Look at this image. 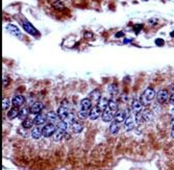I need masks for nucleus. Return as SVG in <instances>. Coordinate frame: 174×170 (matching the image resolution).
Masks as SVG:
<instances>
[{"mask_svg": "<svg viewBox=\"0 0 174 170\" xmlns=\"http://www.w3.org/2000/svg\"><path fill=\"white\" fill-rule=\"evenodd\" d=\"M155 96L157 95H155L154 90L152 88H148V89H146L144 91V93L141 96V102L143 103V105H149L152 102V100L154 99Z\"/></svg>", "mask_w": 174, "mask_h": 170, "instance_id": "1", "label": "nucleus"}, {"mask_svg": "<svg viewBox=\"0 0 174 170\" xmlns=\"http://www.w3.org/2000/svg\"><path fill=\"white\" fill-rule=\"evenodd\" d=\"M137 122L139 121H138L136 114H134V113L130 114V115L125 119V121H124V128H125V130H131L136 126Z\"/></svg>", "mask_w": 174, "mask_h": 170, "instance_id": "2", "label": "nucleus"}, {"mask_svg": "<svg viewBox=\"0 0 174 170\" xmlns=\"http://www.w3.org/2000/svg\"><path fill=\"white\" fill-rule=\"evenodd\" d=\"M57 127L55 126L53 123H48L46 124L45 126L42 128V133H43V136L46 137V138H48L50 136H53V134L55 133V130H56Z\"/></svg>", "mask_w": 174, "mask_h": 170, "instance_id": "3", "label": "nucleus"}, {"mask_svg": "<svg viewBox=\"0 0 174 170\" xmlns=\"http://www.w3.org/2000/svg\"><path fill=\"white\" fill-rule=\"evenodd\" d=\"M115 114H116V113L113 112V111L107 107V109L104 110L102 113V120L104 122H112L115 118Z\"/></svg>", "mask_w": 174, "mask_h": 170, "instance_id": "4", "label": "nucleus"}, {"mask_svg": "<svg viewBox=\"0 0 174 170\" xmlns=\"http://www.w3.org/2000/svg\"><path fill=\"white\" fill-rule=\"evenodd\" d=\"M69 114H70V113H69V110L67 105L62 104V105L58 108V110H57V116H58V118H60V120H65V119L68 117Z\"/></svg>", "mask_w": 174, "mask_h": 170, "instance_id": "5", "label": "nucleus"}, {"mask_svg": "<svg viewBox=\"0 0 174 170\" xmlns=\"http://www.w3.org/2000/svg\"><path fill=\"white\" fill-rule=\"evenodd\" d=\"M157 101L160 102V103H164L166 101L168 100L169 98V94H168V91H166V90H160L159 92L157 93Z\"/></svg>", "mask_w": 174, "mask_h": 170, "instance_id": "6", "label": "nucleus"}, {"mask_svg": "<svg viewBox=\"0 0 174 170\" xmlns=\"http://www.w3.org/2000/svg\"><path fill=\"white\" fill-rule=\"evenodd\" d=\"M44 105L42 102H39V101H37V102H34V104H32V107H30V114H32V115H39L41 112H42V110H43Z\"/></svg>", "mask_w": 174, "mask_h": 170, "instance_id": "7", "label": "nucleus"}, {"mask_svg": "<svg viewBox=\"0 0 174 170\" xmlns=\"http://www.w3.org/2000/svg\"><path fill=\"white\" fill-rule=\"evenodd\" d=\"M100 115H101V110L98 108V105H95V107L92 108L91 111H90L89 118L91 119V120H96L97 118H99Z\"/></svg>", "mask_w": 174, "mask_h": 170, "instance_id": "8", "label": "nucleus"}, {"mask_svg": "<svg viewBox=\"0 0 174 170\" xmlns=\"http://www.w3.org/2000/svg\"><path fill=\"white\" fill-rule=\"evenodd\" d=\"M22 26H23V28L25 29V30H26L27 32H28V34H30V35L36 36V35L38 34L37 29L34 28V26H32V24L29 23L28 21H23V22H22Z\"/></svg>", "mask_w": 174, "mask_h": 170, "instance_id": "9", "label": "nucleus"}, {"mask_svg": "<svg viewBox=\"0 0 174 170\" xmlns=\"http://www.w3.org/2000/svg\"><path fill=\"white\" fill-rule=\"evenodd\" d=\"M143 109V103L139 100H134L132 103H131V111L134 114H139V113H142Z\"/></svg>", "mask_w": 174, "mask_h": 170, "instance_id": "10", "label": "nucleus"}, {"mask_svg": "<svg viewBox=\"0 0 174 170\" xmlns=\"http://www.w3.org/2000/svg\"><path fill=\"white\" fill-rule=\"evenodd\" d=\"M6 30L11 34V35L15 36V37H21V32L19 30L17 26L14 25V24H7L6 25Z\"/></svg>", "mask_w": 174, "mask_h": 170, "instance_id": "11", "label": "nucleus"}, {"mask_svg": "<svg viewBox=\"0 0 174 170\" xmlns=\"http://www.w3.org/2000/svg\"><path fill=\"white\" fill-rule=\"evenodd\" d=\"M141 115H142L143 120H145L146 122H150L152 121V119H153V112L150 111L149 109H146L144 110V111H142Z\"/></svg>", "mask_w": 174, "mask_h": 170, "instance_id": "12", "label": "nucleus"}, {"mask_svg": "<svg viewBox=\"0 0 174 170\" xmlns=\"http://www.w3.org/2000/svg\"><path fill=\"white\" fill-rule=\"evenodd\" d=\"M126 113H125V111H117L116 112V114H115V118H114V120L116 122H118V123H121V122H124L125 121V119H126Z\"/></svg>", "mask_w": 174, "mask_h": 170, "instance_id": "13", "label": "nucleus"}, {"mask_svg": "<svg viewBox=\"0 0 174 170\" xmlns=\"http://www.w3.org/2000/svg\"><path fill=\"white\" fill-rule=\"evenodd\" d=\"M24 101H25V98L23 97L22 95H16L14 98H13L11 103H13L14 108H19L24 103Z\"/></svg>", "mask_w": 174, "mask_h": 170, "instance_id": "14", "label": "nucleus"}, {"mask_svg": "<svg viewBox=\"0 0 174 170\" xmlns=\"http://www.w3.org/2000/svg\"><path fill=\"white\" fill-rule=\"evenodd\" d=\"M66 135V130H62V128H58L57 127L56 130H55V133L53 134V140H54L55 142H58L60 141L62 139L65 137Z\"/></svg>", "mask_w": 174, "mask_h": 170, "instance_id": "15", "label": "nucleus"}, {"mask_svg": "<svg viewBox=\"0 0 174 170\" xmlns=\"http://www.w3.org/2000/svg\"><path fill=\"white\" fill-rule=\"evenodd\" d=\"M32 137L34 139V140H38V139H40L42 136H43V133H42V128H41L39 125H37L36 127H34L32 130V133H30Z\"/></svg>", "mask_w": 174, "mask_h": 170, "instance_id": "16", "label": "nucleus"}, {"mask_svg": "<svg viewBox=\"0 0 174 170\" xmlns=\"http://www.w3.org/2000/svg\"><path fill=\"white\" fill-rule=\"evenodd\" d=\"M46 121H47V115H44V114H39L34 119V122L36 125H42Z\"/></svg>", "mask_w": 174, "mask_h": 170, "instance_id": "17", "label": "nucleus"}, {"mask_svg": "<svg viewBox=\"0 0 174 170\" xmlns=\"http://www.w3.org/2000/svg\"><path fill=\"white\" fill-rule=\"evenodd\" d=\"M80 108L83 111H89L90 109H92V101L89 98H83V100L80 101Z\"/></svg>", "mask_w": 174, "mask_h": 170, "instance_id": "18", "label": "nucleus"}, {"mask_svg": "<svg viewBox=\"0 0 174 170\" xmlns=\"http://www.w3.org/2000/svg\"><path fill=\"white\" fill-rule=\"evenodd\" d=\"M109 103H110V101L106 99L105 97H101L99 99V101H98V108H99L100 110H101V112H103L105 109H107V107H109Z\"/></svg>", "mask_w": 174, "mask_h": 170, "instance_id": "19", "label": "nucleus"}, {"mask_svg": "<svg viewBox=\"0 0 174 170\" xmlns=\"http://www.w3.org/2000/svg\"><path fill=\"white\" fill-rule=\"evenodd\" d=\"M119 130H120V123H118V122H116L115 120H113L111 125H110V132H111V134L116 135V134L119 133Z\"/></svg>", "mask_w": 174, "mask_h": 170, "instance_id": "20", "label": "nucleus"}, {"mask_svg": "<svg viewBox=\"0 0 174 170\" xmlns=\"http://www.w3.org/2000/svg\"><path fill=\"white\" fill-rule=\"evenodd\" d=\"M71 128H72V130H73V133L79 134V133H81V132H83V125L81 123H80V122L75 121L74 123H73V124L71 125Z\"/></svg>", "mask_w": 174, "mask_h": 170, "instance_id": "21", "label": "nucleus"}, {"mask_svg": "<svg viewBox=\"0 0 174 170\" xmlns=\"http://www.w3.org/2000/svg\"><path fill=\"white\" fill-rule=\"evenodd\" d=\"M30 114V109L29 108H23V109L20 110V112H19V119L21 120H25L27 118V116Z\"/></svg>", "mask_w": 174, "mask_h": 170, "instance_id": "22", "label": "nucleus"}, {"mask_svg": "<svg viewBox=\"0 0 174 170\" xmlns=\"http://www.w3.org/2000/svg\"><path fill=\"white\" fill-rule=\"evenodd\" d=\"M19 112H20V111H18L17 108H13V109H11L9 112H7V117H9V119L17 118V117H19Z\"/></svg>", "mask_w": 174, "mask_h": 170, "instance_id": "23", "label": "nucleus"}, {"mask_svg": "<svg viewBox=\"0 0 174 170\" xmlns=\"http://www.w3.org/2000/svg\"><path fill=\"white\" fill-rule=\"evenodd\" d=\"M34 120H32V119L29 118H26L25 120H23L22 122V127H24V128H26V130H29V128H32V126H34Z\"/></svg>", "mask_w": 174, "mask_h": 170, "instance_id": "24", "label": "nucleus"}, {"mask_svg": "<svg viewBox=\"0 0 174 170\" xmlns=\"http://www.w3.org/2000/svg\"><path fill=\"white\" fill-rule=\"evenodd\" d=\"M58 118V116H57V113H54V112H49L47 114V121L50 122V123H53V122L56 121V119Z\"/></svg>", "mask_w": 174, "mask_h": 170, "instance_id": "25", "label": "nucleus"}, {"mask_svg": "<svg viewBox=\"0 0 174 170\" xmlns=\"http://www.w3.org/2000/svg\"><path fill=\"white\" fill-rule=\"evenodd\" d=\"M109 108L113 111V112H117L118 111V103L117 101L115 100H110V103H109Z\"/></svg>", "mask_w": 174, "mask_h": 170, "instance_id": "26", "label": "nucleus"}, {"mask_svg": "<svg viewBox=\"0 0 174 170\" xmlns=\"http://www.w3.org/2000/svg\"><path fill=\"white\" fill-rule=\"evenodd\" d=\"M89 114L90 112L89 111H83V110H80L79 113H78V117L80 119H87L89 117Z\"/></svg>", "mask_w": 174, "mask_h": 170, "instance_id": "27", "label": "nucleus"}, {"mask_svg": "<svg viewBox=\"0 0 174 170\" xmlns=\"http://www.w3.org/2000/svg\"><path fill=\"white\" fill-rule=\"evenodd\" d=\"M91 96L93 97V99H94L95 101H97V103H98V101H99V99L101 98V96H100V93H99V91H98V90H95L94 92L91 94Z\"/></svg>", "mask_w": 174, "mask_h": 170, "instance_id": "28", "label": "nucleus"}, {"mask_svg": "<svg viewBox=\"0 0 174 170\" xmlns=\"http://www.w3.org/2000/svg\"><path fill=\"white\" fill-rule=\"evenodd\" d=\"M57 127L58 128H62V130H67V128L69 127V125L67 123H66L64 120H62L60 122H58V124H57Z\"/></svg>", "mask_w": 174, "mask_h": 170, "instance_id": "29", "label": "nucleus"}, {"mask_svg": "<svg viewBox=\"0 0 174 170\" xmlns=\"http://www.w3.org/2000/svg\"><path fill=\"white\" fill-rule=\"evenodd\" d=\"M9 107V100L7 99V98H3V101H2V109H3V110H6Z\"/></svg>", "mask_w": 174, "mask_h": 170, "instance_id": "30", "label": "nucleus"}, {"mask_svg": "<svg viewBox=\"0 0 174 170\" xmlns=\"http://www.w3.org/2000/svg\"><path fill=\"white\" fill-rule=\"evenodd\" d=\"M53 6H54V9H64L63 3L60 2V0H58V1H56V2H53Z\"/></svg>", "mask_w": 174, "mask_h": 170, "instance_id": "31", "label": "nucleus"}, {"mask_svg": "<svg viewBox=\"0 0 174 170\" xmlns=\"http://www.w3.org/2000/svg\"><path fill=\"white\" fill-rule=\"evenodd\" d=\"M19 134H20L21 136H23V137H27V136H28V132H27V130L24 128V127H22V128L19 130Z\"/></svg>", "mask_w": 174, "mask_h": 170, "instance_id": "32", "label": "nucleus"}, {"mask_svg": "<svg viewBox=\"0 0 174 170\" xmlns=\"http://www.w3.org/2000/svg\"><path fill=\"white\" fill-rule=\"evenodd\" d=\"M170 102H171L172 104H174V93L171 95V97H170Z\"/></svg>", "mask_w": 174, "mask_h": 170, "instance_id": "33", "label": "nucleus"}, {"mask_svg": "<svg viewBox=\"0 0 174 170\" xmlns=\"http://www.w3.org/2000/svg\"><path fill=\"white\" fill-rule=\"evenodd\" d=\"M157 44H159V45H160V44H161V45H163L164 41L163 40H157Z\"/></svg>", "mask_w": 174, "mask_h": 170, "instance_id": "34", "label": "nucleus"}, {"mask_svg": "<svg viewBox=\"0 0 174 170\" xmlns=\"http://www.w3.org/2000/svg\"><path fill=\"white\" fill-rule=\"evenodd\" d=\"M171 137L174 139V126H172V130H171Z\"/></svg>", "mask_w": 174, "mask_h": 170, "instance_id": "35", "label": "nucleus"}, {"mask_svg": "<svg viewBox=\"0 0 174 170\" xmlns=\"http://www.w3.org/2000/svg\"><path fill=\"white\" fill-rule=\"evenodd\" d=\"M122 35H123L122 32H120V34H117V35H116V36H117V37H120V36H122Z\"/></svg>", "mask_w": 174, "mask_h": 170, "instance_id": "36", "label": "nucleus"}, {"mask_svg": "<svg viewBox=\"0 0 174 170\" xmlns=\"http://www.w3.org/2000/svg\"><path fill=\"white\" fill-rule=\"evenodd\" d=\"M171 36H172V37H174V32H171Z\"/></svg>", "mask_w": 174, "mask_h": 170, "instance_id": "37", "label": "nucleus"}]
</instances>
